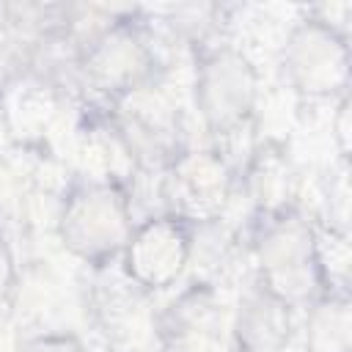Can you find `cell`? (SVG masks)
Returning a JSON list of instances; mask_svg holds the SVG:
<instances>
[{
    "label": "cell",
    "mask_w": 352,
    "mask_h": 352,
    "mask_svg": "<svg viewBox=\"0 0 352 352\" xmlns=\"http://www.w3.org/2000/svg\"><path fill=\"white\" fill-rule=\"evenodd\" d=\"M176 116L162 94L146 91L140 85L129 88L121 102V135L129 151L138 157H168L173 146Z\"/></svg>",
    "instance_id": "52a82bcc"
},
{
    "label": "cell",
    "mask_w": 352,
    "mask_h": 352,
    "mask_svg": "<svg viewBox=\"0 0 352 352\" xmlns=\"http://www.w3.org/2000/svg\"><path fill=\"white\" fill-rule=\"evenodd\" d=\"M168 352H231L223 336L206 319H187L173 330Z\"/></svg>",
    "instance_id": "8fae6325"
},
{
    "label": "cell",
    "mask_w": 352,
    "mask_h": 352,
    "mask_svg": "<svg viewBox=\"0 0 352 352\" xmlns=\"http://www.w3.org/2000/svg\"><path fill=\"white\" fill-rule=\"evenodd\" d=\"M236 338L242 352H280L289 338L286 302L272 297L267 289L250 297L239 314Z\"/></svg>",
    "instance_id": "9c48e42d"
},
{
    "label": "cell",
    "mask_w": 352,
    "mask_h": 352,
    "mask_svg": "<svg viewBox=\"0 0 352 352\" xmlns=\"http://www.w3.org/2000/svg\"><path fill=\"white\" fill-rule=\"evenodd\" d=\"M308 352H349V305L346 300L319 302L305 324Z\"/></svg>",
    "instance_id": "30bf717a"
},
{
    "label": "cell",
    "mask_w": 352,
    "mask_h": 352,
    "mask_svg": "<svg viewBox=\"0 0 352 352\" xmlns=\"http://www.w3.org/2000/svg\"><path fill=\"white\" fill-rule=\"evenodd\" d=\"M286 66L294 85L305 94H330L346 85V47L319 22H311L292 36Z\"/></svg>",
    "instance_id": "5b68a950"
},
{
    "label": "cell",
    "mask_w": 352,
    "mask_h": 352,
    "mask_svg": "<svg viewBox=\"0 0 352 352\" xmlns=\"http://www.w3.org/2000/svg\"><path fill=\"white\" fill-rule=\"evenodd\" d=\"M168 195L179 214L192 220H212L228 195L226 162L209 151H190L173 160Z\"/></svg>",
    "instance_id": "8992f818"
},
{
    "label": "cell",
    "mask_w": 352,
    "mask_h": 352,
    "mask_svg": "<svg viewBox=\"0 0 352 352\" xmlns=\"http://www.w3.org/2000/svg\"><path fill=\"white\" fill-rule=\"evenodd\" d=\"M28 352H85V346L77 338L69 336H50V338H38L28 346Z\"/></svg>",
    "instance_id": "7c38bea8"
},
{
    "label": "cell",
    "mask_w": 352,
    "mask_h": 352,
    "mask_svg": "<svg viewBox=\"0 0 352 352\" xmlns=\"http://www.w3.org/2000/svg\"><path fill=\"white\" fill-rule=\"evenodd\" d=\"M6 72H8V55H6V47L0 44V82L6 80Z\"/></svg>",
    "instance_id": "5bb4252c"
},
{
    "label": "cell",
    "mask_w": 352,
    "mask_h": 352,
    "mask_svg": "<svg viewBox=\"0 0 352 352\" xmlns=\"http://www.w3.org/2000/svg\"><path fill=\"white\" fill-rule=\"evenodd\" d=\"M63 242L80 256H99L129 242V223L124 201L110 187H88L63 209L60 217Z\"/></svg>",
    "instance_id": "7a4b0ae2"
},
{
    "label": "cell",
    "mask_w": 352,
    "mask_h": 352,
    "mask_svg": "<svg viewBox=\"0 0 352 352\" xmlns=\"http://www.w3.org/2000/svg\"><path fill=\"white\" fill-rule=\"evenodd\" d=\"M190 258V239L182 223L162 217L138 228L126 242L129 275L148 289H162L173 283Z\"/></svg>",
    "instance_id": "277c9868"
},
{
    "label": "cell",
    "mask_w": 352,
    "mask_h": 352,
    "mask_svg": "<svg viewBox=\"0 0 352 352\" xmlns=\"http://www.w3.org/2000/svg\"><path fill=\"white\" fill-rule=\"evenodd\" d=\"M264 289L280 302L305 300L316 283V245L311 228L297 217L275 220L258 242Z\"/></svg>",
    "instance_id": "6da1fadb"
},
{
    "label": "cell",
    "mask_w": 352,
    "mask_h": 352,
    "mask_svg": "<svg viewBox=\"0 0 352 352\" xmlns=\"http://www.w3.org/2000/svg\"><path fill=\"white\" fill-rule=\"evenodd\" d=\"M256 74L236 52H220L206 60L198 80V104L209 126L234 129L253 107Z\"/></svg>",
    "instance_id": "3957f363"
},
{
    "label": "cell",
    "mask_w": 352,
    "mask_h": 352,
    "mask_svg": "<svg viewBox=\"0 0 352 352\" xmlns=\"http://www.w3.org/2000/svg\"><path fill=\"white\" fill-rule=\"evenodd\" d=\"M146 50L126 33H107L85 55V72L99 88L129 91L146 72Z\"/></svg>",
    "instance_id": "ba28073f"
},
{
    "label": "cell",
    "mask_w": 352,
    "mask_h": 352,
    "mask_svg": "<svg viewBox=\"0 0 352 352\" xmlns=\"http://www.w3.org/2000/svg\"><path fill=\"white\" fill-rule=\"evenodd\" d=\"M8 283H11V256H8L6 245L0 242V294L8 289Z\"/></svg>",
    "instance_id": "4fadbf2b"
}]
</instances>
